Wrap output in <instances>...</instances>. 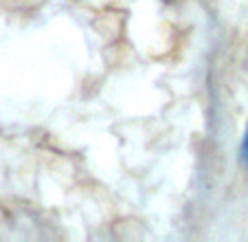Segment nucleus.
Instances as JSON below:
<instances>
[{"label": "nucleus", "instance_id": "f257e3e1", "mask_svg": "<svg viewBox=\"0 0 248 242\" xmlns=\"http://www.w3.org/2000/svg\"><path fill=\"white\" fill-rule=\"evenodd\" d=\"M242 158L248 163V128H246V135H244V141H242Z\"/></svg>", "mask_w": 248, "mask_h": 242}]
</instances>
